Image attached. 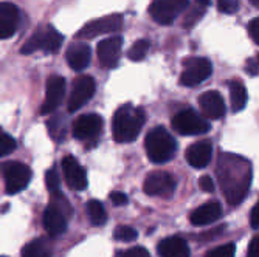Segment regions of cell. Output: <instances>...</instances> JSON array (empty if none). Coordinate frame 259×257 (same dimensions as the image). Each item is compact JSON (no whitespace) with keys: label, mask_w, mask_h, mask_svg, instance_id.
<instances>
[{"label":"cell","mask_w":259,"mask_h":257,"mask_svg":"<svg viewBox=\"0 0 259 257\" xmlns=\"http://www.w3.org/2000/svg\"><path fill=\"white\" fill-rule=\"evenodd\" d=\"M216 175L227 201L238 206L247 195L251 183V165L244 157L221 153L218 158Z\"/></svg>","instance_id":"1"},{"label":"cell","mask_w":259,"mask_h":257,"mask_svg":"<svg viewBox=\"0 0 259 257\" xmlns=\"http://www.w3.org/2000/svg\"><path fill=\"white\" fill-rule=\"evenodd\" d=\"M146 115L140 107L131 104L116 109L112 120V132L116 143H132L145 126Z\"/></svg>","instance_id":"2"},{"label":"cell","mask_w":259,"mask_h":257,"mask_svg":"<svg viewBox=\"0 0 259 257\" xmlns=\"http://www.w3.org/2000/svg\"><path fill=\"white\" fill-rule=\"evenodd\" d=\"M72 216V206L62 192H53L50 203L44 211V228L50 237L62 236L67 231L68 219Z\"/></svg>","instance_id":"3"},{"label":"cell","mask_w":259,"mask_h":257,"mask_svg":"<svg viewBox=\"0 0 259 257\" xmlns=\"http://www.w3.org/2000/svg\"><path fill=\"white\" fill-rule=\"evenodd\" d=\"M145 149L148 158L155 163V165H164L172 157L177 150V143L174 136L164 129V127H154L148 132L145 138Z\"/></svg>","instance_id":"4"},{"label":"cell","mask_w":259,"mask_h":257,"mask_svg":"<svg viewBox=\"0 0 259 257\" xmlns=\"http://www.w3.org/2000/svg\"><path fill=\"white\" fill-rule=\"evenodd\" d=\"M62 42H64V36L53 25H47L45 28L34 31V34L20 48V53L33 55L34 52L40 50L45 55H55L61 50Z\"/></svg>","instance_id":"5"},{"label":"cell","mask_w":259,"mask_h":257,"mask_svg":"<svg viewBox=\"0 0 259 257\" xmlns=\"http://www.w3.org/2000/svg\"><path fill=\"white\" fill-rule=\"evenodd\" d=\"M0 175L4 177L5 191L10 195L19 194L31 181V169L20 161L0 163Z\"/></svg>","instance_id":"6"},{"label":"cell","mask_w":259,"mask_h":257,"mask_svg":"<svg viewBox=\"0 0 259 257\" xmlns=\"http://www.w3.org/2000/svg\"><path fill=\"white\" fill-rule=\"evenodd\" d=\"M213 73V64L206 58H188L183 61L180 84L185 87H196L206 81Z\"/></svg>","instance_id":"7"},{"label":"cell","mask_w":259,"mask_h":257,"mask_svg":"<svg viewBox=\"0 0 259 257\" xmlns=\"http://www.w3.org/2000/svg\"><path fill=\"white\" fill-rule=\"evenodd\" d=\"M172 129L186 136H194V135H202L209 130V124L206 120H203L199 113H196L191 109L180 110L172 116Z\"/></svg>","instance_id":"8"},{"label":"cell","mask_w":259,"mask_h":257,"mask_svg":"<svg viewBox=\"0 0 259 257\" xmlns=\"http://www.w3.org/2000/svg\"><path fill=\"white\" fill-rule=\"evenodd\" d=\"M121 28H123V17L120 14H110V16L95 19V20L85 23V25L76 33V39L90 40V39H95L103 34L116 33Z\"/></svg>","instance_id":"9"},{"label":"cell","mask_w":259,"mask_h":257,"mask_svg":"<svg viewBox=\"0 0 259 257\" xmlns=\"http://www.w3.org/2000/svg\"><path fill=\"white\" fill-rule=\"evenodd\" d=\"M188 5L190 0H155L149 7V14L158 25H169L186 11Z\"/></svg>","instance_id":"10"},{"label":"cell","mask_w":259,"mask_h":257,"mask_svg":"<svg viewBox=\"0 0 259 257\" xmlns=\"http://www.w3.org/2000/svg\"><path fill=\"white\" fill-rule=\"evenodd\" d=\"M95 90H97V82L92 76L84 75L76 78L68 96V112L73 113L81 107H84L93 98V95H95Z\"/></svg>","instance_id":"11"},{"label":"cell","mask_w":259,"mask_h":257,"mask_svg":"<svg viewBox=\"0 0 259 257\" xmlns=\"http://www.w3.org/2000/svg\"><path fill=\"white\" fill-rule=\"evenodd\" d=\"M143 189L151 197L168 198L176 191V180L168 172L155 171V172H151L149 175H146L145 183H143Z\"/></svg>","instance_id":"12"},{"label":"cell","mask_w":259,"mask_h":257,"mask_svg":"<svg viewBox=\"0 0 259 257\" xmlns=\"http://www.w3.org/2000/svg\"><path fill=\"white\" fill-rule=\"evenodd\" d=\"M67 186L72 191H84L87 188V174L81 163L73 155H65L61 161Z\"/></svg>","instance_id":"13"},{"label":"cell","mask_w":259,"mask_h":257,"mask_svg":"<svg viewBox=\"0 0 259 257\" xmlns=\"http://www.w3.org/2000/svg\"><path fill=\"white\" fill-rule=\"evenodd\" d=\"M65 95V79L62 76L53 75L47 79L45 88V99L40 107V115H50L53 113L64 99Z\"/></svg>","instance_id":"14"},{"label":"cell","mask_w":259,"mask_h":257,"mask_svg":"<svg viewBox=\"0 0 259 257\" xmlns=\"http://www.w3.org/2000/svg\"><path fill=\"white\" fill-rule=\"evenodd\" d=\"M123 50V37L121 36H112L101 40L97 46L98 62L104 68H113L118 65L120 56Z\"/></svg>","instance_id":"15"},{"label":"cell","mask_w":259,"mask_h":257,"mask_svg":"<svg viewBox=\"0 0 259 257\" xmlns=\"http://www.w3.org/2000/svg\"><path fill=\"white\" fill-rule=\"evenodd\" d=\"M103 118L97 113H85L75 120L72 133L76 139H92L103 130Z\"/></svg>","instance_id":"16"},{"label":"cell","mask_w":259,"mask_h":257,"mask_svg":"<svg viewBox=\"0 0 259 257\" xmlns=\"http://www.w3.org/2000/svg\"><path fill=\"white\" fill-rule=\"evenodd\" d=\"M199 107L208 120H221L225 115V101L222 95L216 90L203 91L199 96Z\"/></svg>","instance_id":"17"},{"label":"cell","mask_w":259,"mask_h":257,"mask_svg":"<svg viewBox=\"0 0 259 257\" xmlns=\"http://www.w3.org/2000/svg\"><path fill=\"white\" fill-rule=\"evenodd\" d=\"M19 8L10 2H0V40L10 39L19 27Z\"/></svg>","instance_id":"18"},{"label":"cell","mask_w":259,"mask_h":257,"mask_svg":"<svg viewBox=\"0 0 259 257\" xmlns=\"http://www.w3.org/2000/svg\"><path fill=\"white\" fill-rule=\"evenodd\" d=\"M211 157H213V144L206 141V139L193 143L185 152V160L188 161V165L196 169H202L208 166Z\"/></svg>","instance_id":"19"},{"label":"cell","mask_w":259,"mask_h":257,"mask_svg":"<svg viewBox=\"0 0 259 257\" xmlns=\"http://www.w3.org/2000/svg\"><path fill=\"white\" fill-rule=\"evenodd\" d=\"M222 216V206L219 201H206L196 208L190 216V222L194 226H206L219 220Z\"/></svg>","instance_id":"20"},{"label":"cell","mask_w":259,"mask_h":257,"mask_svg":"<svg viewBox=\"0 0 259 257\" xmlns=\"http://www.w3.org/2000/svg\"><path fill=\"white\" fill-rule=\"evenodd\" d=\"M90 58H92L90 46L82 42L72 43L65 52V59L70 68H73L75 72H82L84 68H87L90 65Z\"/></svg>","instance_id":"21"},{"label":"cell","mask_w":259,"mask_h":257,"mask_svg":"<svg viewBox=\"0 0 259 257\" xmlns=\"http://www.w3.org/2000/svg\"><path fill=\"white\" fill-rule=\"evenodd\" d=\"M157 252L160 257H190L191 251L186 240L179 236H171L158 242Z\"/></svg>","instance_id":"22"},{"label":"cell","mask_w":259,"mask_h":257,"mask_svg":"<svg viewBox=\"0 0 259 257\" xmlns=\"http://www.w3.org/2000/svg\"><path fill=\"white\" fill-rule=\"evenodd\" d=\"M209 7V0H194L190 8H186L183 16V28H193L196 23L205 16Z\"/></svg>","instance_id":"23"},{"label":"cell","mask_w":259,"mask_h":257,"mask_svg":"<svg viewBox=\"0 0 259 257\" xmlns=\"http://www.w3.org/2000/svg\"><path fill=\"white\" fill-rule=\"evenodd\" d=\"M230 88V101H231V109L233 112H241L245 104H247V90L242 81L239 79H233L228 84Z\"/></svg>","instance_id":"24"},{"label":"cell","mask_w":259,"mask_h":257,"mask_svg":"<svg viewBox=\"0 0 259 257\" xmlns=\"http://www.w3.org/2000/svg\"><path fill=\"white\" fill-rule=\"evenodd\" d=\"M22 257H53V249L45 239H34L22 248Z\"/></svg>","instance_id":"25"},{"label":"cell","mask_w":259,"mask_h":257,"mask_svg":"<svg viewBox=\"0 0 259 257\" xmlns=\"http://www.w3.org/2000/svg\"><path fill=\"white\" fill-rule=\"evenodd\" d=\"M85 213L89 216V220L95 226H103L107 222V213L104 209V204L100 200H90L85 204Z\"/></svg>","instance_id":"26"},{"label":"cell","mask_w":259,"mask_h":257,"mask_svg":"<svg viewBox=\"0 0 259 257\" xmlns=\"http://www.w3.org/2000/svg\"><path fill=\"white\" fill-rule=\"evenodd\" d=\"M149 42L145 40V39H140L137 40L131 48L127 52V58L134 62H140V61H143L148 55V50H149Z\"/></svg>","instance_id":"27"},{"label":"cell","mask_w":259,"mask_h":257,"mask_svg":"<svg viewBox=\"0 0 259 257\" xmlns=\"http://www.w3.org/2000/svg\"><path fill=\"white\" fill-rule=\"evenodd\" d=\"M16 147H17L16 139L0 127V158L13 153L16 150Z\"/></svg>","instance_id":"28"},{"label":"cell","mask_w":259,"mask_h":257,"mask_svg":"<svg viewBox=\"0 0 259 257\" xmlns=\"http://www.w3.org/2000/svg\"><path fill=\"white\" fill-rule=\"evenodd\" d=\"M47 127H49V133L52 135V138L55 141H61L65 136V126L64 121L61 118H52L49 123H47Z\"/></svg>","instance_id":"29"},{"label":"cell","mask_w":259,"mask_h":257,"mask_svg":"<svg viewBox=\"0 0 259 257\" xmlns=\"http://www.w3.org/2000/svg\"><path fill=\"white\" fill-rule=\"evenodd\" d=\"M234 254H236V246H234V243H225V245L209 249L205 254V257H234Z\"/></svg>","instance_id":"30"},{"label":"cell","mask_w":259,"mask_h":257,"mask_svg":"<svg viewBox=\"0 0 259 257\" xmlns=\"http://www.w3.org/2000/svg\"><path fill=\"white\" fill-rule=\"evenodd\" d=\"M45 186L47 189L50 191V194L53 192H59V188H61V178H59V174L55 168L49 169L45 172Z\"/></svg>","instance_id":"31"},{"label":"cell","mask_w":259,"mask_h":257,"mask_svg":"<svg viewBox=\"0 0 259 257\" xmlns=\"http://www.w3.org/2000/svg\"><path fill=\"white\" fill-rule=\"evenodd\" d=\"M113 236L116 240H121V242H134L138 237L137 231L131 226H118L115 229Z\"/></svg>","instance_id":"32"},{"label":"cell","mask_w":259,"mask_h":257,"mask_svg":"<svg viewBox=\"0 0 259 257\" xmlns=\"http://www.w3.org/2000/svg\"><path fill=\"white\" fill-rule=\"evenodd\" d=\"M218 8L224 14H234L239 11L238 0H218Z\"/></svg>","instance_id":"33"},{"label":"cell","mask_w":259,"mask_h":257,"mask_svg":"<svg viewBox=\"0 0 259 257\" xmlns=\"http://www.w3.org/2000/svg\"><path fill=\"white\" fill-rule=\"evenodd\" d=\"M121 257H151V254L143 246H132L127 251H124V254Z\"/></svg>","instance_id":"34"},{"label":"cell","mask_w":259,"mask_h":257,"mask_svg":"<svg viewBox=\"0 0 259 257\" xmlns=\"http://www.w3.org/2000/svg\"><path fill=\"white\" fill-rule=\"evenodd\" d=\"M248 34L253 39L254 43L259 45V17H254L250 23H248Z\"/></svg>","instance_id":"35"},{"label":"cell","mask_w":259,"mask_h":257,"mask_svg":"<svg viewBox=\"0 0 259 257\" xmlns=\"http://www.w3.org/2000/svg\"><path fill=\"white\" fill-rule=\"evenodd\" d=\"M199 188L205 192H213L214 191V181L211 180L209 175H203L199 178Z\"/></svg>","instance_id":"36"},{"label":"cell","mask_w":259,"mask_h":257,"mask_svg":"<svg viewBox=\"0 0 259 257\" xmlns=\"http://www.w3.org/2000/svg\"><path fill=\"white\" fill-rule=\"evenodd\" d=\"M109 198L115 206H124L127 203V195L124 192H120V191H113L109 195Z\"/></svg>","instance_id":"37"},{"label":"cell","mask_w":259,"mask_h":257,"mask_svg":"<svg viewBox=\"0 0 259 257\" xmlns=\"http://www.w3.org/2000/svg\"><path fill=\"white\" fill-rule=\"evenodd\" d=\"M247 257H259V236H254L248 245Z\"/></svg>","instance_id":"38"},{"label":"cell","mask_w":259,"mask_h":257,"mask_svg":"<svg viewBox=\"0 0 259 257\" xmlns=\"http://www.w3.org/2000/svg\"><path fill=\"white\" fill-rule=\"evenodd\" d=\"M250 225L254 229L259 228V200L256 201V204L253 206L251 213H250Z\"/></svg>","instance_id":"39"},{"label":"cell","mask_w":259,"mask_h":257,"mask_svg":"<svg viewBox=\"0 0 259 257\" xmlns=\"http://www.w3.org/2000/svg\"><path fill=\"white\" fill-rule=\"evenodd\" d=\"M248 2L253 5V7H256V8H259V0H248Z\"/></svg>","instance_id":"40"},{"label":"cell","mask_w":259,"mask_h":257,"mask_svg":"<svg viewBox=\"0 0 259 257\" xmlns=\"http://www.w3.org/2000/svg\"><path fill=\"white\" fill-rule=\"evenodd\" d=\"M254 61H256V62H257V65H259V55L256 56V59H254Z\"/></svg>","instance_id":"41"},{"label":"cell","mask_w":259,"mask_h":257,"mask_svg":"<svg viewBox=\"0 0 259 257\" xmlns=\"http://www.w3.org/2000/svg\"><path fill=\"white\" fill-rule=\"evenodd\" d=\"M0 257H7V255H0Z\"/></svg>","instance_id":"42"}]
</instances>
